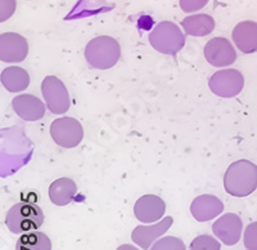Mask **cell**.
<instances>
[{
	"mask_svg": "<svg viewBox=\"0 0 257 250\" xmlns=\"http://www.w3.org/2000/svg\"><path fill=\"white\" fill-rule=\"evenodd\" d=\"M0 21L8 20L16 11V0H0Z\"/></svg>",
	"mask_w": 257,
	"mask_h": 250,
	"instance_id": "obj_24",
	"label": "cell"
},
{
	"mask_svg": "<svg viewBox=\"0 0 257 250\" xmlns=\"http://www.w3.org/2000/svg\"><path fill=\"white\" fill-rule=\"evenodd\" d=\"M225 191L235 197H245L257 189V165L249 160H238L226 169Z\"/></svg>",
	"mask_w": 257,
	"mask_h": 250,
	"instance_id": "obj_1",
	"label": "cell"
},
{
	"mask_svg": "<svg viewBox=\"0 0 257 250\" xmlns=\"http://www.w3.org/2000/svg\"><path fill=\"white\" fill-rule=\"evenodd\" d=\"M233 41L243 53L257 52V22L242 21L233 30Z\"/></svg>",
	"mask_w": 257,
	"mask_h": 250,
	"instance_id": "obj_15",
	"label": "cell"
},
{
	"mask_svg": "<svg viewBox=\"0 0 257 250\" xmlns=\"http://www.w3.org/2000/svg\"><path fill=\"white\" fill-rule=\"evenodd\" d=\"M76 183L70 178H59L49 187V199L54 205L64 206L70 204L76 195Z\"/></svg>",
	"mask_w": 257,
	"mask_h": 250,
	"instance_id": "obj_16",
	"label": "cell"
},
{
	"mask_svg": "<svg viewBox=\"0 0 257 250\" xmlns=\"http://www.w3.org/2000/svg\"><path fill=\"white\" fill-rule=\"evenodd\" d=\"M41 93L47 102V107L52 114L62 115L71 106L67 88L57 76H47L41 82Z\"/></svg>",
	"mask_w": 257,
	"mask_h": 250,
	"instance_id": "obj_5",
	"label": "cell"
},
{
	"mask_svg": "<svg viewBox=\"0 0 257 250\" xmlns=\"http://www.w3.org/2000/svg\"><path fill=\"white\" fill-rule=\"evenodd\" d=\"M243 222L239 215L226 213L212 224V231L225 245H235L240 240Z\"/></svg>",
	"mask_w": 257,
	"mask_h": 250,
	"instance_id": "obj_10",
	"label": "cell"
},
{
	"mask_svg": "<svg viewBox=\"0 0 257 250\" xmlns=\"http://www.w3.org/2000/svg\"><path fill=\"white\" fill-rule=\"evenodd\" d=\"M16 250H52V242L45 233L31 231L18 238Z\"/></svg>",
	"mask_w": 257,
	"mask_h": 250,
	"instance_id": "obj_19",
	"label": "cell"
},
{
	"mask_svg": "<svg viewBox=\"0 0 257 250\" xmlns=\"http://www.w3.org/2000/svg\"><path fill=\"white\" fill-rule=\"evenodd\" d=\"M2 84L12 93L22 92L30 86V75L25 68L11 66L2 72Z\"/></svg>",
	"mask_w": 257,
	"mask_h": 250,
	"instance_id": "obj_17",
	"label": "cell"
},
{
	"mask_svg": "<svg viewBox=\"0 0 257 250\" xmlns=\"http://www.w3.org/2000/svg\"><path fill=\"white\" fill-rule=\"evenodd\" d=\"M149 43L157 52L164 54H176L185 44V35L180 27L170 21L160 22L149 34Z\"/></svg>",
	"mask_w": 257,
	"mask_h": 250,
	"instance_id": "obj_4",
	"label": "cell"
},
{
	"mask_svg": "<svg viewBox=\"0 0 257 250\" xmlns=\"http://www.w3.org/2000/svg\"><path fill=\"white\" fill-rule=\"evenodd\" d=\"M12 107L16 114L26 121H36L44 118L45 105L32 95H21L13 98Z\"/></svg>",
	"mask_w": 257,
	"mask_h": 250,
	"instance_id": "obj_13",
	"label": "cell"
},
{
	"mask_svg": "<svg viewBox=\"0 0 257 250\" xmlns=\"http://www.w3.org/2000/svg\"><path fill=\"white\" fill-rule=\"evenodd\" d=\"M207 3L208 0H180V8L183 9V12L192 13L206 7Z\"/></svg>",
	"mask_w": 257,
	"mask_h": 250,
	"instance_id": "obj_23",
	"label": "cell"
},
{
	"mask_svg": "<svg viewBox=\"0 0 257 250\" xmlns=\"http://www.w3.org/2000/svg\"><path fill=\"white\" fill-rule=\"evenodd\" d=\"M121 56V47L111 36H98L91 39L85 47V58L94 68L107 70L116 65Z\"/></svg>",
	"mask_w": 257,
	"mask_h": 250,
	"instance_id": "obj_3",
	"label": "cell"
},
{
	"mask_svg": "<svg viewBox=\"0 0 257 250\" xmlns=\"http://www.w3.org/2000/svg\"><path fill=\"white\" fill-rule=\"evenodd\" d=\"M205 57L211 66L222 67L233 65L237 59V53L228 39L213 38L206 44Z\"/></svg>",
	"mask_w": 257,
	"mask_h": 250,
	"instance_id": "obj_9",
	"label": "cell"
},
{
	"mask_svg": "<svg viewBox=\"0 0 257 250\" xmlns=\"http://www.w3.org/2000/svg\"><path fill=\"white\" fill-rule=\"evenodd\" d=\"M116 250H139V249H137V247H135L134 245H130V244H123V245H121V246H118V247H117Z\"/></svg>",
	"mask_w": 257,
	"mask_h": 250,
	"instance_id": "obj_25",
	"label": "cell"
},
{
	"mask_svg": "<svg viewBox=\"0 0 257 250\" xmlns=\"http://www.w3.org/2000/svg\"><path fill=\"white\" fill-rule=\"evenodd\" d=\"M224 210V204L213 195H201L193 200L190 213L198 222H207L216 218Z\"/></svg>",
	"mask_w": 257,
	"mask_h": 250,
	"instance_id": "obj_12",
	"label": "cell"
},
{
	"mask_svg": "<svg viewBox=\"0 0 257 250\" xmlns=\"http://www.w3.org/2000/svg\"><path fill=\"white\" fill-rule=\"evenodd\" d=\"M44 223V213L34 203H18L8 210L6 224L13 233H27L40 228Z\"/></svg>",
	"mask_w": 257,
	"mask_h": 250,
	"instance_id": "obj_2",
	"label": "cell"
},
{
	"mask_svg": "<svg viewBox=\"0 0 257 250\" xmlns=\"http://www.w3.org/2000/svg\"><path fill=\"white\" fill-rule=\"evenodd\" d=\"M220 242L210 235L197 236L190 242V250H220Z\"/></svg>",
	"mask_w": 257,
	"mask_h": 250,
	"instance_id": "obj_20",
	"label": "cell"
},
{
	"mask_svg": "<svg viewBox=\"0 0 257 250\" xmlns=\"http://www.w3.org/2000/svg\"><path fill=\"white\" fill-rule=\"evenodd\" d=\"M181 26L187 35L206 36L215 29V21L208 15H193L181 21Z\"/></svg>",
	"mask_w": 257,
	"mask_h": 250,
	"instance_id": "obj_18",
	"label": "cell"
},
{
	"mask_svg": "<svg viewBox=\"0 0 257 250\" xmlns=\"http://www.w3.org/2000/svg\"><path fill=\"white\" fill-rule=\"evenodd\" d=\"M166 212V204L156 195H144L134 205V214L137 219L143 223H152L160 221Z\"/></svg>",
	"mask_w": 257,
	"mask_h": 250,
	"instance_id": "obj_11",
	"label": "cell"
},
{
	"mask_svg": "<svg viewBox=\"0 0 257 250\" xmlns=\"http://www.w3.org/2000/svg\"><path fill=\"white\" fill-rule=\"evenodd\" d=\"M53 141L63 148H73L84 138V129L79 120L73 118H59L50 125Z\"/></svg>",
	"mask_w": 257,
	"mask_h": 250,
	"instance_id": "obj_6",
	"label": "cell"
},
{
	"mask_svg": "<svg viewBox=\"0 0 257 250\" xmlns=\"http://www.w3.org/2000/svg\"><path fill=\"white\" fill-rule=\"evenodd\" d=\"M149 250H187V247L180 238L175 236H167V237L160 238Z\"/></svg>",
	"mask_w": 257,
	"mask_h": 250,
	"instance_id": "obj_21",
	"label": "cell"
},
{
	"mask_svg": "<svg viewBox=\"0 0 257 250\" xmlns=\"http://www.w3.org/2000/svg\"><path fill=\"white\" fill-rule=\"evenodd\" d=\"M244 246L247 250H257V222H252L245 228Z\"/></svg>",
	"mask_w": 257,
	"mask_h": 250,
	"instance_id": "obj_22",
	"label": "cell"
},
{
	"mask_svg": "<svg viewBox=\"0 0 257 250\" xmlns=\"http://www.w3.org/2000/svg\"><path fill=\"white\" fill-rule=\"evenodd\" d=\"M208 87L213 95L222 98H231L242 92L244 87V77L240 71L226 68L215 72L208 81Z\"/></svg>",
	"mask_w": 257,
	"mask_h": 250,
	"instance_id": "obj_7",
	"label": "cell"
},
{
	"mask_svg": "<svg viewBox=\"0 0 257 250\" xmlns=\"http://www.w3.org/2000/svg\"><path fill=\"white\" fill-rule=\"evenodd\" d=\"M173 217H166L152 226H138L132 233V240L142 249H149L156 238L162 236L173 226Z\"/></svg>",
	"mask_w": 257,
	"mask_h": 250,
	"instance_id": "obj_14",
	"label": "cell"
},
{
	"mask_svg": "<svg viewBox=\"0 0 257 250\" xmlns=\"http://www.w3.org/2000/svg\"><path fill=\"white\" fill-rule=\"evenodd\" d=\"M29 43L20 34L4 33L0 35V59L7 63H18L26 59Z\"/></svg>",
	"mask_w": 257,
	"mask_h": 250,
	"instance_id": "obj_8",
	"label": "cell"
}]
</instances>
